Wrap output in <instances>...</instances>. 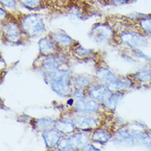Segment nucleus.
Segmentation results:
<instances>
[{
    "label": "nucleus",
    "instance_id": "1",
    "mask_svg": "<svg viewBox=\"0 0 151 151\" xmlns=\"http://www.w3.org/2000/svg\"><path fill=\"white\" fill-rule=\"evenodd\" d=\"M45 82L59 96L70 97L73 89L71 86L72 72L70 69H57L52 72L43 74Z\"/></svg>",
    "mask_w": 151,
    "mask_h": 151
},
{
    "label": "nucleus",
    "instance_id": "2",
    "mask_svg": "<svg viewBox=\"0 0 151 151\" xmlns=\"http://www.w3.org/2000/svg\"><path fill=\"white\" fill-rule=\"evenodd\" d=\"M2 41L9 44H22L28 41L29 38L21 28L15 15H10L7 19L1 22Z\"/></svg>",
    "mask_w": 151,
    "mask_h": 151
},
{
    "label": "nucleus",
    "instance_id": "3",
    "mask_svg": "<svg viewBox=\"0 0 151 151\" xmlns=\"http://www.w3.org/2000/svg\"><path fill=\"white\" fill-rule=\"evenodd\" d=\"M21 28L28 38L41 36L45 32V25L42 17L37 13L15 15Z\"/></svg>",
    "mask_w": 151,
    "mask_h": 151
},
{
    "label": "nucleus",
    "instance_id": "4",
    "mask_svg": "<svg viewBox=\"0 0 151 151\" xmlns=\"http://www.w3.org/2000/svg\"><path fill=\"white\" fill-rule=\"evenodd\" d=\"M107 111V110H106ZM105 112V111H104ZM102 112V113H104ZM101 113V114H102ZM101 114H83V113H72L69 117L74 122L77 131L92 132L97 128L106 122L108 116H98Z\"/></svg>",
    "mask_w": 151,
    "mask_h": 151
},
{
    "label": "nucleus",
    "instance_id": "5",
    "mask_svg": "<svg viewBox=\"0 0 151 151\" xmlns=\"http://www.w3.org/2000/svg\"><path fill=\"white\" fill-rule=\"evenodd\" d=\"M69 55L70 54L67 52H60L48 56L38 55L33 63V67L36 70H41L43 74L50 73L66 65Z\"/></svg>",
    "mask_w": 151,
    "mask_h": 151
},
{
    "label": "nucleus",
    "instance_id": "6",
    "mask_svg": "<svg viewBox=\"0 0 151 151\" xmlns=\"http://www.w3.org/2000/svg\"><path fill=\"white\" fill-rule=\"evenodd\" d=\"M117 31L107 22H100L93 26L89 32L90 37L99 44L116 45Z\"/></svg>",
    "mask_w": 151,
    "mask_h": 151
},
{
    "label": "nucleus",
    "instance_id": "7",
    "mask_svg": "<svg viewBox=\"0 0 151 151\" xmlns=\"http://www.w3.org/2000/svg\"><path fill=\"white\" fill-rule=\"evenodd\" d=\"M123 24L126 31L138 33L145 37H151V13L129 18Z\"/></svg>",
    "mask_w": 151,
    "mask_h": 151
},
{
    "label": "nucleus",
    "instance_id": "8",
    "mask_svg": "<svg viewBox=\"0 0 151 151\" xmlns=\"http://www.w3.org/2000/svg\"><path fill=\"white\" fill-rule=\"evenodd\" d=\"M70 111V114L72 113H83V114H101L106 111L104 106L101 102H99L93 98L87 96L86 98L76 100L73 104V106Z\"/></svg>",
    "mask_w": 151,
    "mask_h": 151
},
{
    "label": "nucleus",
    "instance_id": "9",
    "mask_svg": "<svg viewBox=\"0 0 151 151\" xmlns=\"http://www.w3.org/2000/svg\"><path fill=\"white\" fill-rule=\"evenodd\" d=\"M146 37L138 33L123 30L122 32L117 34L116 45H125L135 49L138 47H144L147 45Z\"/></svg>",
    "mask_w": 151,
    "mask_h": 151
},
{
    "label": "nucleus",
    "instance_id": "10",
    "mask_svg": "<svg viewBox=\"0 0 151 151\" xmlns=\"http://www.w3.org/2000/svg\"><path fill=\"white\" fill-rule=\"evenodd\" d=\"M48 36L56 43V45L63 51L69 54H70V50L73 49V47L78 43V41H75L74 39L70 37L67 33L65 32L62 30L51 32L48 34Z\"/></svg>",
    "mask_w": 151,
    "mask_h": 151
},
{
    "label": "nucleus",
    "instance_id": "11",
    "mask_svg": "<svg viewBox=\"0 0 151 151\" xmlns=\"http://www.w3.org/2000/svg\"><path fill=\"white\" fill-rule=\"evenodd\" d=\"M106 123L107 122L103 124L101 127L91 132L90 136H91V141L93 143L105 145L112 139L113 134L116 130L114 129L113 125L107 126Z\"/></svg>",
    "mask_w": 151,
    "mask_h": 151
},
{
    "label": "nucleus",
    "instance_id": "12",
    "mask_svg": "<svg viewBox=\"0 0 151 151\" xmlns=\"http://www.w3.org/2000/svg\"><path fill=\"white\" fill-rule=\"evenodd\" d=\"M128 76L134 82L135 88H147L151 87V64L143 69H140Z\"/></svg>",
    "mask_w": 151,
    "mask_h": 151
},
{
    "label": "nucleus",
    "instance_id": "13",
    "mask_svg": "<svg viewBox=\"0 0 151 151\" xmlns=\"http://www.w3.org/2000/svg\"><path fill=\"white\" fill-rule=\"evenodd\" d=\"M38 46H39V55H42V56H48L60 52H65L56 45V43L48 35L46 37H42L39 41Z\"/></svg>",
    "mask_w": 151,
    "mask_h": 151
},
{
    "label": "nucleus",
    "instance_id": "14",
    "mask_svg": "<svg viewBox=\"0 0 151 151\" xmlns=\"http://www.w3.org/2000/svg\"><path fill=\"white\" fill-rule=\"evenodd\" d=\"M95 79L102 84L106 85L108 88L111 86L116 81L118 76L113 74L108 67L105 65H100L97 67L96 70V74H95Z\"/></svg>",
    "mask_w": 151,
    "mask_h": 151
},
{
    "label": "nucleus",
    "instance_id": "15",
    "mask_svg": "<svg viewBox=\"0 0 151 151\" xmlns=\"http://www.w3.org/2000/svg\"><path fill=\"white\" fill-rule=\"evenodd\" d=\"M89 133L87 131H76L70 135L74 150H83L88 145L92 143Z\"/></svg>",
    "mask_w": 151,
    "mask_h": 151
},
{
    "label": "nucleus",
    "instance_id": "16",
    "mask_svg": "<svg viewBox=\"0 0 151 151\" xmlns=\"http://www.w3.org/2000/svg\"><path fill=\"white\" fill-rule=\"evenodd\" d=\"M112 140L115 144L125 146H132L135 145V139L130 130L126 128H120L115 131Z\"/></svg>",
    "mask_w": 151,
    "mask_h": 151
},
{
    "label": "nucleus",
    "instance_id": "17",
    "mask_svg": "<svg viewBox=\"0 0 151 151\" xmlns=\"http://www.w3.org/2000/svg\"><path fill=\"white\" fill-rule=\"evenodd\" d=\"M55 128L63 135H70L77 131L74 122L69 116H61L55 120Z\"/></svg>",
    "mask_w": 151,
    "mask_h": 151
},
{
    "label": "nucleus",
    "instance_id": "18",
    "mask_svg": "<svg viewBox=\"0 0 151 151\" xmlns=\"http://www.w3.org/2000/svg\"><path fill=\"white\" fill-rule=\"evenodd\" d=\"M62 136L63 135L55 128H52L42 133V138L44 139L45 147L48 150L56 149V146Z\"/></svg>",
    "mask_w": 151,
    "mask_h": 151
},
{
    "label": "nucleus",
    "instance_id": "19",
    "mask_svg": "<svg viewBox=\"0 0 151 151\" xmlns=\"http://www.w3.org/2000/svg\"><path fill=\"white\" fill-rule=\"evenodd\" d=\"M70 55L72 56H74L78 60H90V59L95 57L97 55V52L93 50L83 48L78 42L77 44L73 47V49L70 50Z\"/></svg>",
    "mask_w": 151,
    "mask_h": 151
},
{
    "label": "nucleus",
    "instance_id": "20",
    "mask_svg": "<svg viewBox=\"0 0 151 151\" xmlns=\"http://www.w3.org/2000/svg\"><path fill=\"white\" fill-rule=\"evenodd\" d=\"M55 121L50 118H41L32 119L30 124L32 128L39 132H45V131L55 128Z\"/></svg>",
    "mask_w": 151,
    "mask_h": 151
},
{
    "label": "nucleus",
    "instance_id": "21",
    "mask_svg": "<svg viewBox=\"0 0 151 151\" xmlns=\"http://www.w3.org/2000/svg\"><path fill=\"white\" fill-rule=\"evenodd\" d=\"M95 80V78L86 77L83 75L72 76L71 78V86L72 89L86 90L87 88Z\"/></svg>",
    "mask_w": 151,
    "mask_h": 151
},
{
    "label": "nucleus",
    "instance_id": "22",
    "mask_svg": "<svg viewBox=\"0 0 151 151\" xmlns=\"http://www.w3.org/2000/svg\"><path fill=\"white\" fill-rule=\"evenodd\" d=\"M17 2L30 11H38L47 8L50 4V0H17Z\"/></svg>",
    "mask_w": 151,
    "mask_h": 151
},
{
    "label": "nucleus",
    "instance_id": "23",
    "mask_svg": "<svg viewBox=\"0 0 151 151\" xmlns=\"http://www.w3.org/2000/svg\"><path fill=\"white\" fill-rule=\"evenodd\" d=\"M57 150L68 151L74 150V147L72 145V141L69 135H63L60 140L59 141L57 146H56Z\"/></svg>",
    "mask_w": 151,
    "mask_h": 151
},
{
    "label": "nucleus",
    "instance_id": "24",
    "mask_svg": "<svg viewBox=\"0 0 151 151\" xmlns=\"http://www.w3.org/2000/svg\"><path fill=\"white\" fill-rule=\"evenodd\" d=\"M1 5L8 11H13L16 9L17 0H0Z\"/></svg>",
    "mask_w": 151,
    "mask_h": 151
},
{
    "label": "nucleus",
    "instance_id": "25",
    "mask_svg": "<svg viewBox=\"0 0 151 151\" xmlns=\"http://www.w3.org/2000/svg\"><path fill=\"white\" fill-rule=\"evenodd\" d=\"M101 1L108 5H123V4H131L135 0H101Z\"/></svg>",
    "mask_w": 151,
    "mask_h": 151
},
{
    "label": "nucleus",
    "instance_id": "26",
    "mask_svg": "<svg viewBox=\"0 0 151 151\" xmlns=\"http://www.w3.org/2000/svg\"><path fill=\"white\" fill-rule=\"evenodd\" d=\"M83 150H99V149L96 148L94 145H93L92 144L90 143L89 145H88L85 147V149Z\"/></svg>",
    "mask_w": 151,
    "mask_h": 151
}]
</instances>
